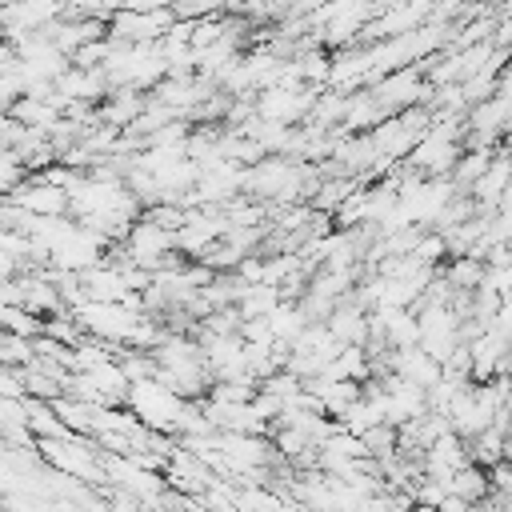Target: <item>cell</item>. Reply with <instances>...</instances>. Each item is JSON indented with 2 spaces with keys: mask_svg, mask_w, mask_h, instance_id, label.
Segmentation results:
<instances>
[{
  "mask_svg": "<svg viewBox=\"0 0 512 512\" xmlns=\"http://www.w3.org/2000/svg\"><path fill=\"white\" fill-rule=\"evenodd\" d=\"M36 452H40V460L48 468H56L64 476H76V480H84L92 488L96 484H108V476H104V452L96 448L92 436H76V432L48 436V440H36Z\"/></svg>",
  "mask_w": 512,
  "mask_h": 512,
  "instance_id": "cell-1",
  "label": "cell"
},
{
  "mask_svg": "<svg viewBox=\"0 0 512 512\" xmlns=\"http://www.w3.org/2000/svg\"><path fill=\"white\" fill-rule=\"evenodd\" d=\"M72 316H76V324L84 328V336L104 340V344H116V348H132V344H136V332H140V324H144L148 312L128 308L124 300H116V304L84 300Z\"/></svg>",
  "mask_w": 512,
  "mask_h": 512,
  "instance_id": "cell-2",
  "label": "cell"
},
{
  "mask_svg": "<svg viewBox=\"0 0 512 512\" xmlns=\"http://www.w3.org/2000/svg\"><path fill=\"white\" fill-rule=\"evenodd\" d=\"M124 404L152 428V432H176V420H180V412H184V396L180 392H172L168 384H160L156 376H148V380H132L128 384V396H124Z\"/></svg>",
  "mask_w": 512,
  "mask_h": 512,
  "instance_id": "cell-3",
  "label": "cell"
},
{
  "mask_svg": "<svg viewBox=\"0 0 512 512\" xmlns=\"http://www.w3.org/2000/svg\"><path fill=\"white\" fill-rule=\"evenodd\" d=\"M108 92H112V84H108V76H104L100 68L68 64V68L56 76V100H60V108L72 104V100H80V104H100Z\"/></svg>",
  "mask_w": 512,
  "mask_h": 512,
  "instance_id": "cell-4",
  "label": "cell"
},
{
  "mask_svg": "<svg viewBox=\"0 0 512 512\" xmlns=\"http://www.w3.org/2000/svg\"><path fill=\"white\" fill-rule=\"evenodd\" d=\"M388 372L428 392L444 376V364L436 356H428L420 344H412V348H388Z\"/></svg>",
  "mask_w": 512,
  "mask_h": 512,
  "instance_id": "cell-5",
  "label": "cell"
},
{
  "mask_svg": "<svg viewBox=\"0 0 512 512\" xmlns=\"http://www.w3.org/2000/svg\"><path fill=\"white\" fill-rule=\"evenodd\" d=\"M508 184H512V152H492V160H488V168L480 172V180L472 184V200H476V208L480 212H496L500 208V196L508 192Z\"/></svg>",
  "mask_w": 512,
  "mask_h": 512,
  "instance_id": "cell-6",
  "label": "cell"
},
{
  "mask_svg": "<svg viewBox=\"0 0 512 512\" xmlns=\"http://www.w3.org/2000/svg\"><path fill=\"white\" fill-rule=\"evenodd\" d=\"M20 208H28L32 216H68V192L60 184H44V180H24L8 192Z\"/></svg>",
  "mask_w": 512,
  "mask_h": 512,
  "instance_id": "cell-7",
  "label": "cell"
},
{
  "mask_svg": "<svg viewBox=\"0 0 512 512\" xmlns=\"http://www.w3.org/2000/svg\"><path fill=\"white\" fill-rule=\"evenodd\" d=\"M144 108H148V92H136V88H112V92L96 104V120H100V124H112V128H128Z\"/></svg>",
  "mask_w": 512,
  "mask_h": 512,
  "instance_id": "cell-8",
  "label": "cell"
},
{
  "mask_svg": "<svg viewBox=\"0 0 512 512\" xmlns=\"http://www.w3.org/2000/svg\"><path fill=\"white\" fill-rule=\"evenodd\" d=\"M80 288H84L88 300H104V304H116V300H124L132 292L128 280H124V272H120V264H112V260L80 272Z\"/></svg>",
  "mask_w": 512,
  "mask_h": 512,
  "instance_id": "cell-9",
  "label": "cell"
},
{
  "mask_svg": "<svg viewBox=\"0 0 512 512\" xmlns=\"http://www.w3.org/2000/svg\"><path fill=\"white\" fill-rule=\"evenodd\" d=\"M328 332L340 340V344H368V308L356 304L352 296H344L332 312H328Z\"/></svg>",
  "mask_w": 512,
  "mask_h": 512,
  "instance_id": "cell-10",
  "label": "cell"
},
{
  "mask_svg": "<svg viewBox=\"0 0 512 512\" xmlns=\"http://www.w3.org/2000/svg\"><path fill=\"white\" fill-rule=\"evenodd\" d=\"M440 276L448 280L452 292H476L484 280V260L480 256H448L440 264Z\"/></svg>",
  "mask_w": 512,
  "mask_h": 512,
  "instance_id": "cell-11",
  "label": "cell"
},
{
  "mask_svg": "<svg viewBox=\"0 0 512 512\" xmlns=\"http://www.w3.org/2000/svg\"><path fill=\"white\" fill-rule=\"evenodd\" d=\"M268 324H272V336L292 348V340H296L312 320H308V312L300 308V300H280V304L268 312Z\"/></svg>",
  "mask_w": 512,
  "mask_h": 512,
  "instance_id": "cell-12",
  "label": "cell"
},
{
  "mask_svg": "<svg viewBox=\"0 0 512 512\" xmlns=\"http://www.w3.org/2000/svg\"><path fill=\"white\" fill-rule=\"evenodd\" d=\"M24 420L32 428L36 440H48V436H68V424L56 416V408L48 400H36V396H24Z\"/></svg>",
  "mask_w": 512,
  "mask_h": 512,
  "instance_id": "cell-13",
  "label": "cell"
},
{
  "mask_svg": "<svg viewBox=\"0 0 512 512\" xmlns=\"http://www.w3.org/2000/svg\"><path fill=\"white\" fill-rule=\"evenodd\" d=\"M448 492H456V496H460V500H468V504L484 500V496L492 492L488 468H480L476 460H468L464 468H456V472H452V480H448Z\"/></svg>",
  "mask_w": 512,
  "mask_h": 512,
  "instance_id": "cell-14",
  "label": "cell"
},
{
  "mask_svg": "<svg viewBox=\"0 0 512 512\" xmlns=\"http://www.w3.org/2000/svg\"><path fill=\"white\" fill-rule=\"evenodd\" d=\"M504 444H508V428L504 424H488L480 436L468 440V456L480 464V468H492L504 460Z\"/></svg>",
  "mask_w": 512,
  "mask_h": 512,
  "instance_id": "cell-15",
  "label": "cell"
},
{
  "mask_svg": "<svg viewBox=\"0 0 512 512\" xmlns=\"http://www.w3.org/2000/svg\"><path fill=\"white\" fill-rule=\"evenodd\" d=\"M492 152H496V148H464V152H460V160L452 164L448 180H452L460 192H472V184H476V180H480V172L488 168Z\"/></svg>",
  "mask_w": 512,
  "mask_h": 512,
  "instance_id": "cell-16",
  "label": "cell"
},
{
  "mask_svg": "<svg viewBox=\"0 0 512 512\" xmlns=\"http://www.w3.org/2000/svg\"><path fill=\"white\" fill-rule=\"evenodd\" d=\"M284 300V292L276 288V284H244V292H240V300H236V308H240V316L244 320H252V316H268L276 304Z\"/></svg>",
  "mask_w": 512,
  "mask_h": 512,
  "instance_id": "cell-17",
  "label": "cell"
},
{
  "mask_svg": "<svg viewBox=\"0 0 512 512\" xmlns=\"http://www.w3.org/2000/svg\"><path fill=\"white\" fill-rule=\"evenodd\" d=\"M376 424H384V408H380V400L376 396H360L344 416H340V428H348L352 436H364L368 428H376Z\"/></svg>",
  "mask_w": 512,
  "mask_h": 512,
  "instance_id": "cell-18",
  "label": "cell"
},
{
  "mask_svg": "<svg viewBox=\"0 0 512 512\" xmlns=\"http://www.w3.org/2000/svg\"><path fill=\"white\" fill-rule=\"evenodd\" d=\"M364 444H368V456L372 460H392L400 452V428L384 420V424H376V428L364 432Z\"/></svg>",
  "mask_w": 512,
  "mask_h": 512,
  "instance_id": "cell-19",
  "label": "cell"
},
{
  "mask_svg": "<svg viewBox=\"0 0 512 512\" xmlns=\"http://www.w3.org/2000/svg\"><path fill=\"white\" fill-rule=\"evenodd\" d=\"M24 388H28V396H36V400H56V396H64L68 392V384L64 380H56L52 372H44V368H36V364H28L24 368Z\"/></svg>",
  "mask_w": 512,
  "mask_h": 512,
  "instance_id": "cell-20",
  "label": "cell"
},
{
  "mask_svg": "<svg viewBox=\"0 0 512 512\" xmlns=\"http://www.w3.org/2000/svg\"><path fill=\"white\" fill-rule=\"evenodd\" d=\"M32 360H36V352H32V336L0 332V364H12V368H28Z\"/></svg>",
  "mask_w": 512,
  "mask_h": 512,
  "instance_id": "cell-21",
  "label": "cell"
},
{
  "mask_svg": "<svg viewBox=\"0 0 512 512\" xmlns=\"http://www.w3.org/2000/svg\"><path fill=\"white\" fill-rule=\"evenodd\" d=\"M24 160L16 156V148H0V196H8L16 184H24Z\"/></svg>",
  "mask_w": 512,
  "mask_h": 512,
  "instance_id": "cell-22",
  "label": "cell"
},
{
  "mask_svg": "<svg viewBox=\"0 0 512 512\" xmlns=\"http://www.w3.org/2000/svg\"><path fill=\"white\" fill-rule=\"evenodd\" d=\"M28 388H24V368H12V364H0V400H24Z\"/></svg>",
  "mask_w": 512,
  "mask_h": 512,
  "instance_id": "cell-23",
  "label": "cell"
},
{
  "mask_svg": "<svg viewBox=\"0 0 512 512\" xmlns=\"http://www.w3.org/2000/svg\"><path fill=\"white\" fill-rule=\"evenodd\" d=\"M120 8H132V12H156V8H176V0H120Z\"/></svg>",
  "mask_w": 512,
  "mask_h": 512,
  "instance_id": "cell-24",
  "label": "cell"
},
{
  "mask_svg": "<svg viewBox=\"0 0 512 512\" xmlns=\"http://www.w3.org/2000/svg\"><path fill=\"white\" fill-rule=\"evenodd\" d=\"M436 508H440V512H468V508H472V504H468V500H460V496H456V492H448V496H444V500H440V504H436Z\"/></svg>",
  "mask_w": 512,
  "mask_h": 512,
  "instance_id": "cell-25",
  "label": "cell"
},
{
  "mask_svg": "<svg viewBox=\"0 0 512 512\" xmlns=\"http://www.w3.org/2000/svg\"><path fill=\"white\" fill-rule=\"evenodd\" d=\"M496 92L512 100V64H504V68H500V88H496Z\"/></svg>",
  "mask_w": 512,
  "mask_h": 512,
  "instance_id": "cell-26",
  "label": "cell"
}]
</instances>
